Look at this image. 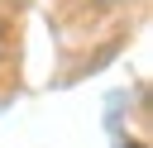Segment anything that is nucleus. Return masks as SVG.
<instances>
[{
  "mask_svg": "<svg viewBox=\"0 0 153 148\" xmlns=\"http://www.w3.org/2000/svg\"><path fill=\"white\" fill-rule=\"evenodd\" d=\"M129 148H139V143H129Z\"/></svg>",
  "mask_w": 153,
  "mask_h": 148,
  "instance_id": "nucleus-1",
  "label": "nucleus"
}]
</instances>
